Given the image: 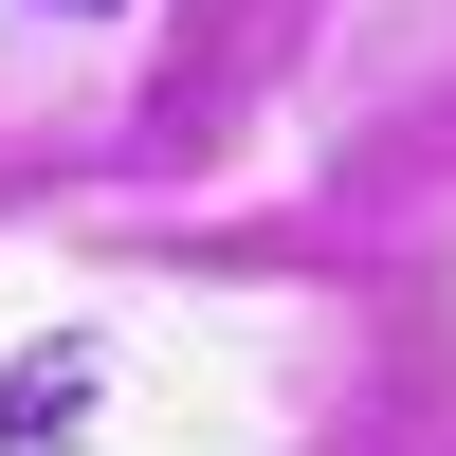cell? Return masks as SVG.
I'll list each match as a JSON object with an SVG mask.
<instances>
[{
	"label": "cell",
	"instance_id": "obj_2",
	"mask_svg": "<svg viewBox=\"0 0 456 456\" xmlns=\"http://www.w3.org/2000/svg\"><path fill=\"white\" fill-rule=\"evenodd\" d=\"M73 19H92V0H73Z\"/></svg>",
	"mask_w": 456,
	"mask_h": 456
},
{
	"label": "cell",
	"instance_id": "obj_1",
	"mask_svg": "<svg viewBox=\"0 0 456 456\" xmlns=\"http://www.w3.org/2000/svg\"><path fill=\"white\" fill-rule=\"evenodd\" d=\"M73 402H92V347H37L19 384H0V456H55V438H73Z\"/></svg>",
	"mask_w": 456,
	"mask_h": 456
}]
</instances>
